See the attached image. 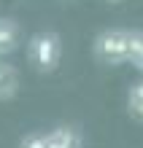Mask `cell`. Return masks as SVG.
<instances>
[{
  "mask_svg": "<svg viewBox=\"0 0 143 148\" xmlns=\"http://www.w3.org/2000/svg\"><path fill=\"white\" fill-rule=\"evenodd\" d=\"M27 59L35 73H54L62 59V38L54 30L35 32L27 43Z\"/></svg>",
  "mask_w": 143,
  "mask_h": 148,
  "instance_id": "6da1fadb",
  "label": "cell"
},
{
  "mask_svg": "<svg viewBox=\"0 0 143 148\" xmlns=\"http://www.w3.org/2000/svg\"><path fill=\"white\" fill-rule=\"evenodd\" d=\"M127 35H130V30H116V27L103 30L92 43L97 62H103L108 67L127 65Z\"/></svg>",
  "mask_w": 143,
  "mask_h": 148,
  "instance_id": "7a4b0ae2",
  "label": "cell"
},
{
  "mask_svg": "<svg viewBox=\"0 0 143 148\" xmlns=\"http://www.w3.org/2000/svg\"><path fill=\"white\" fill-rule=\"evenodd\" d=\"M84 135L73 124H57L54 129L46 132V148H81Z\"/></svg>",
  "mask_w": 143,
  "mask_h": 148,
  "instance_id": "3957f363",
  "label": "cell"
},
{
  "mask_svg": "<svg viewBox=\"0 0 143 148\" xmlns=\"http://www.w3.org/2000/svg\"><path fill=\"white\" fill-rule=\"evenodd\" d=\"M19 49V24L8 16H0V57Z\"/></svg>",
  "mask_w": 143,
  "mask_h": 148,
  "instance_id": "277c9868",
  "label": "cell"
},
{
  "mask_svg": "<svg viewBox=\"0 0 143 148\" xmlns=\"http://www.w3.org/2000/svg\"><path fill=\"white\" fill-rule=\"evenodd\" d=\"M19 92V73L14 65L0 62V102H8Z\"/></svg>",
  "mask_w": 143,
  "mask_h": 148,
  "instance_id": "5b68a950",
  "label": "cell"
},
{
  "mask_svg": "<svg viewBox=\"0 0 143 148\" xmlns=\"http://www.w3.org/2000/svg\"><path fill=\"white\" fill-rule=\"evenodd\" d=\"M127 62L143 73V30H130L127 35Z\"/></svg>",
  "mask_w": 143,
  "mask_h": 148,
  "instance_id": "8992f818",
  "label": "cell"
},
{
  "mask_svg": "<svg viewBox=\"0 0 143 148\" xmlns=\"http://www.w3.org/2000/svg\"><path fill=\"white\" fill-rule=\"evenodd\" d=\"M127 113L138 124H143V78L135 81L130 86V92H127Z\"/></svg>",
  "mask_w": 143,
  "mask_h": 148,
  "instance_id": "52a82bcc",
  "label": "cell"
},
{
  "mask_svg": "<svg viewBox=\"0 0 143 148\" xmlns=\"http://www.w3.org/2000/svg\"><path fill=\"white\" fill-rule=\"evenodd\" d=\"M19 148H46V132H27L19 140Z\"/></svg>",
  "mask_w": 143,
  "mask_h": 148,
  "instance_id": "ba28073f",
  "label": "cell"
},
{
  "mask_svg": "<svg viewBox=\"0 0 143 148\" xmlns=\"http://www.w3.org/2000/svg\"><path fill=\"white\" fill-rule=\"evenodd\" d=\"M111 3H122V0H111Z\"/></svg>",
  "mask_w": 143,
  "mask_h": 148,
  "instance_id": "9c48e42d",
  "label": "cell"
}]
</instances>
